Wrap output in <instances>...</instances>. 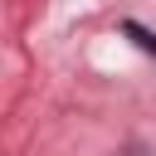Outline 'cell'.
<instances>
[{
  "label": "cell",
  "instance_id": "cell-1",
  "mask_svg": "<svg viewBox=\"0 0 156 156\" xmlns=\"http://www.w3.org/2000/svg\"><path fill=\"white\" fill-rule=\"evenodd\" d=\"M127 34H132V39H136V44H141V49H151V54H156V39H151V34H141V29H136V24H127Z\"/></svg>",
  "mask_w": 156,
  "mask_h": 156
}]
</instances>
